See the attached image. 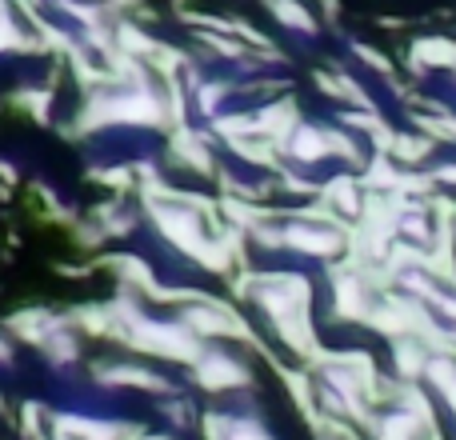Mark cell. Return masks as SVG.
Listing matches in <instances>:
<instances>
[{
  "instance_id": "obj_1",
  "label": "cell",
  "mask_w": 456,
  "mask_h": 440,
  "mask_svg": "<svg viewBox=\"0 0 456 440\" xmlns=\"http://www.w3.org/2000/svg\"><path fill=\"white\" fill-rule=\"evenodd\" d=\"M197 385L208 388V393H224V388H240L248 385V369L232 361V356H221V353H208L197 361Z\"/></svg>"
},
{
  "instance_id": "obj_6",
  "label": "cell",
  "mask_w": 456,
  "mask_h": 440,
  "mask_svg": "<svg viewBox=\"0 0 456 440\" xmlns=\"http://www.w3.org/2000/svg\"><path fill=\"white\" fill-rule=\"evenodd\" d=\"M45 345H48V356H53V361H72V356H77V340L72 337H56L53 332Z\"/></svg>"
},
{
  "instance_id": "obj_4",
  "label": "cell",
  "mask_w": 456,
  "mask_h": 440,
  "mask_svg": "<svg viewBox=\"0 0 456 440\" xmlns=\"http://www.w3.org/2000/svg\"><path fill=\"white\" fill-rule=\"evenodd\" d=\"M176 152H181V160L184 165H192L197 173H213V160H208V152L200 149V141L192 133H176Z\"/></svg>"
},
{
  "instance_id": "obj_5",
  "label": "cell",
  "mask_w": 456,
  "mask_h": 440,
  "mask_svg": "<svg viewBox=\"0 0 456 440\" xmlns=\"http://www.w3.org/2000/svg\"><path fill=\"white\" fill-rule=\"evenodd\" d=\"M273 12H276V20H284L289 29H297V32H313V16H308L305 8L297 4V0H273Z\"/></svg>"
},
{
  "instance_id": "obj_3",
  "label": "cell",
  "mask_w": 456,
  "mask_h": 440,
  "mask_svg": "<svg viewBox=\"0 0 456 440\" xmlns=\"http://www.w3.org/2000/svg\"><path fill=\"white\" fill-rule=\"evenodd\" d=\"M8 324H12L16 337L28 340V345H45V340L56 332V321H53L48 313H40V308H28V313H16Z\"/></svg>"
},
{
  "instance_id": "obj_7",
  "label": "cell",
  "mask_w": 456,
  "mask_h": 440,
  "mask_svg": "<svg viewBox=\"0 0 456 440\" xmlns=\"http://www.w3.org/2000/svg\"><path fill=\"white\" fill-rule=\"evenodd\" d=\"M0 361H8V345H4V340H0Z\"/></svg>"
},
{
  "instance_id": "obj_2",
  "label": "cell",
  "mask_w": 456,
  "mask_h": 440,
  "mask_svg": "<svg viewBox=\"0 0 456 440\" xmlns=\"http://www.w3.org/2000/svg\"><path fill=\"white\" fill-rule=\"evenodd\" d=\"M104 377V385H125V388H149V393H168L165 377L157 372H144V369H128V364H104L96 369Z\"/></svg>"
}]
</instances>
